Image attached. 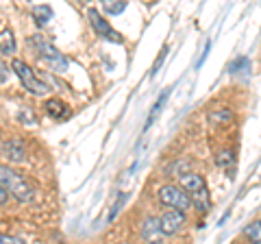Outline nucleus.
Here are the masks:
<instances>
[{
	"instance_id": "6ab92c4d",
	"label": "nucleus",
	"mask_w": 261,
	"mask_h": 244,
	"mask_svg": "<svg viewBox=\"0 0 261 244\" xmlns=\"http://www.w3.org/2000/svg\"><path fill=\"white\" fill-rule=\"evenodd\" d=\"M27 118L33 122V125H35V116H33V111H22L20 113V120H27Z\"/></svg>"
},
{
	"instance_id": "a211bd4d",
	"label": "nucleus",
	"mask_w": 261,
	"mask_h": 244,
	"mask_svg": "<svg viewBox=\"0 0 261 244\" xmlns=\"http://www.w3.org/2000/svg\"><path fill=\"white\" fill-rule=\"evenodd\" d=\"M0 244H27L18 235H0Z\"/></svg>"
},
{
	"instance_id": "412c9836",
	"label": "nucleus",
	"mask_w": 261,
	"mask_h": 244,
	"mask_svg": "<svg viewBox=\"0 0 261 244\" xmlns=\"http://www.w3.org/2000/svg\"><path fill=\"white\" fill-rule=\"evenodd\" d=\"M5 72H7V70H5V66H3V63H0V81H5V79H7Z\"/></svg>"
},
{
	"instance_id": "423d86ee",
	"label": "nucleus",
	"mask_w": 261,
	"mask_h": 244,
	"mask_svg": "<svg viewBox=\"0 0 261 244\" xmlns=\"http://www.w3.org/2000/svg\"><path fill=\"white\" fill-rule=\"evenodd\" d=\"M159 225H161V231L163 235H174L183 229V225H185V214L183 211H166L161 218H159Z\"/></svg>"
},
{
	"instance_id": "1a4fd4ad",
	"label": "nucleus",
	"mask_w": 261,
	"mask_h": 244,
	"mask_svg": "<svg viewBox=\"0 0 261 244\" xmlns=\"http://www.w3.org/2000/svg\"><path fill=\"white\" fill-rule=\"evenodd\" d=\"M46 113L50 118H55V120H65L70 116V109H68V105H65L63 101L50 99V101H46Z\"/></svg>"
},
{
	"instance_id": "dca6fc26",
	"label": "nucleus",
	"mask_w": 261,
	"mask_h": 244,
	"mask_svg": "<svg viewBox=\"0 0 261 244\" xmlns=\"http://www.w3.org/2000/svg\"><path fill=\"white\" fill-rule=\"evenodd\" d=\"M168 94H170V92H168V89H166V92H163V94L159 96V101H157V103H154V107H152V113H150V116H148V122H146V125H148V127H150V122H152L154 118H157V116H159V111H161V105H163V101H166V99H168Z\"/></svg>"
},
{
	"instance_id": "f8f14e48",
	"label": "nucleus",
	"mask_w": 261,
	"mask_h": 244,
	"mask_svg": "<svg viewBox=\"0 0 261 244\" xmlns=\"http://www.w3.org/2000/svg\"><path fill=\"white\" fill-rule=\"evenodd\" d=\"M244 235H246L252 244H261V218L252 221L246 229H244Z\"/></svg>"
},
{
	"instance_id": "0eeeda50",
	"label": "nucleus",
	"mask_w": 261,
	"mask_h": 244,
	"mask_svg": "<svg viewBox=\"0 0 261 244\" xmlns=\"http://www.w3.org/2000/svg\"><path fill=\"white\" fill-rule=\"evenodd\" d=\"M31 42H33V46L37 48V53L42 55V57H46L48 61H53V63H57V66H61V68L65 66V59L61 57V53L57 51V48H55L50 42H46L42 35H33Z\"/></svg>"
},
{
	"instance_id": "20e7f679",
	"label": "nucleus",
	"mask_w": 261,
	"mask_h": 244,
	"mask_svg": "<svg viewBox=\"0 0 261 244\" xmlns=\"http://www.w3.org/2000/svg\"><path fill=\"white\" fill-rule=\"evenodd\" d=\"M159 201L176 211H183V214L192 207V199L187 197V192L183 188H176V185H163L159 190Z\"/></svg>"
},
{
	"instance_id": "7ed1b4c3",
	"label": "nucleus",
	"mask_w": 261,
	"mask_h": 244,
	"mask_svg": "<svg viewBox=\"0 0 261 244\" xmlns=\"http://www.w3.org/2000/svg\"><path fill=\"white\" fill-rule=\"evenodd\" d=\"M11 70L15 72V75H18V79L22 81L24 87H27L29 92H33V94H46V92H48V85L44 83L42 79H37L35 72H33V68L27 66L24 61L13 59V61H11Z\"/></svg>"
},
{
	"instance_id": "aec40b11",
	"label": "nucleus",
	"mask_w": 261,
	"mask_h": 244,
	"mask_svg": "<svg viewBox=\"0 0 261 244\" xmlns=\"http://www.w3.org/2000/svg\"><path fill=\"white\" fill-rule=\"evenodd\" d=\"M7 199H9V192H7L3 185H0V205H3V203H7Z\"/></svg>"
},
{
	"instance_id": "f3484780",
	"label": "nucleus",
	"mask_w": 261,
	"mask_h": 244,
	"mask_svg": "<svg viewBox=\"0 0 261 244\" xmlns=\"http://www.w3.org/2000/svg\"><path fill=\"white\" fill-rule=\"evenodd\" d=\"M231 159H233V153L231 151H224V153H220V155L216 157V164L218 166H226Z\"/></svg>"
},
{
	"instance_id": "9d476101",
	"label": "nucleus",
	"mask_w": 261,
	"mask_h": 244,
	"mask_svg": "<svg viewBox=\"0 0 261 244\" xmlns=\"http://www.w3.org/2000/svg\"><path fill=\"white\" fill-rule=\"evenodd\" d=\"M0 53L3 55H13L15 53V37L9 29L0 31Z\"/></svg>"
},
{
	"instance_id": "ddd939ff",
	"label": "nucleus",
	"mask_w": 261,
	"mask_h": 244,
	"mask_svg": "<svg viewBox=\"0 0 261 244\" xmlns=\"http://www.w3.org/2000/svg\"><path fill=\"white\" fill-rule=\"evenodd\" d=\"M33 18H35L37 24H46L48 20L53 18V9H50L48 5H39V7H35V9H33Z\"/></svg>"
},
{
	"instance_id": "f03ea898",
	"label": "nucleus",
	"mask_w": 261,
	"mask_h": 244,
	"mask_svg": "<svg viewBox=\"0 0 261 244\" xmlns=\"http://www.w3.org/2000/svg\"><path fill=\"white\" fill-rule=\"evenodd\" d=\"M181 188L187 192V197L192 199V203L200 211H207L209 209V190H207V183L205 179L196 173H187L181 177Z\"/></svg>"
},
{
	"instance_id": "f257e3e1",
	"label": "nucleus",
	"mask_w": 261,
	"mask_h": 244,
	"mask_svg": "<svg viewBox=\"0 0 261 244\" xmlns=\"http://www.w3.org/2000/svg\"><path fill=\"white\" fill-rule=\"evenodd\" d=\"M0 185L7 192H11L20 203H27L33 199V190L29 181L22 175L15 173V170H11L9 166H0Z\"/></svg>"
},
{
	"instance_id": "39448f33",
	"label": "nucleus",
	"mask_w": 261,
	"mask_h": 244,
	"mask_svg": "<svg viewBox=\"0 0 261 244\" xmlns=\"http://www.w3.org/2000/svg\"><path fill=\"white\" fill-rule=\"evenodd\" d=\"M89 22H92V27H94V31L100 37H105V39H109V42H122V37H120V33H116L111 27H109V22L102 18L100 13H98L96 9H89Z\"/></svg>"
},
{
	"instance_id": "2eb2a0df",
	"label": "nucleus",
	"mask_w": 261,
	"mask_h": 244,
	"mask_svg": "<svg viewBox=\"0 0 261 244\" xmlns=\"http://www.w3.org/2000/svg\"><path fill=\"white\" fill-rule=\"evenodd\" d=\"M102 7H105V11H107V13L118 15V13H122V11L126 9V3H122V0H120V3H111V0H105Z\"/></svg>"
},
{
	"instance_id": "4468645a",
	"label": "nucleus",
	"mask_w": 261,
	"mask_h": 244,
	"mask_svg": "<svg viewBox=\"0 0 261 244\" xmlns=\"http://www.w3.org/2000/svg\"><path fill=\"white\" fill-rule=\"evenodd\" d=\"M233 118V111L231 109H218V111H211L209 113V120L211 122H218V125H228Z\"/></svg>"
},
{
	"instance_id": "9b49d317",
	"label": "nucleus",
	"mask_w": 261,
	"mask_h": 244,
	"mask_svg": "<svg viewBox=\"0 0 261 244\" xmlns=\"http://www.w3.org/2000/svg\"><path fill=\"white\" fill-rule=\"evenodd\" d=\"M7 155H9L11 161H22L24 159V144L20 140H13L9 144H5V149H3Z\"/></svg>"
},
{
	"instance_id": "6e6552de",
	"label": "nucleus",
	"mask_w": 261,
	"mask_h": 244,
	"mask_svg": "<svg viewBox=\"0 0 261 244\" xmlns=\"http://www.w3.org/2000/svg\"><path fill=\"white\" fill-rule=\"evenodd\" d=\"M142 235H144V240L148 242V244H161L163 240V231H161V225L157 218H148V221L144 223L142 227Z\"/></svg>"
}]
</instances>
